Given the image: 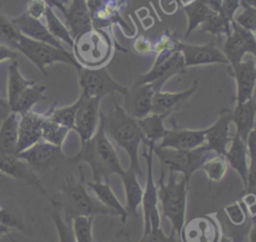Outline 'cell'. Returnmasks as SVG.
Listing matches in <instances>:
<instances>
[{"mask_svg": "<svg viewBox=\"0 0 256 242\" xmlns=\"http://www.w3.org/2000/svg\"><path fill=\"white\" fill-rule=\"evenodd\" d=\"M99 118L108 138L128 154L130 161L129 168L137 175H141L139 147L141 143L146 145V140L138 126L137 120L130 116L118 104L114 95L113 108L108 113L100 110Z\"/></svg>", "mask_w": 256, "mask_h": 242, "instance_id": "obj_1", "label": "cell"}, {"mask_svg": "<svg viewBox=\"0 0 256 242\" xmlns=\"http://www.w3.org/2000/svg\"><path fill=\"white\" fill-rule=\"evenodd\" d=\"M67 160L73 163H87L91 168L93 181L107 180L112 174L120 176L125 170L115 147L103 129L100 119L93 137L81 144L79 152L72 157H67Z\"/></svg>", "mask_w": 256, "mask_h": 242, "instance_id": "obj_2", "label": "cell"}, {"mask_svg": "<svg viewBox=\"0 0 256 242\" xmlns=\"http://www.w3.org/2000/svg\"><path fill=\"white\" fill-rule=\"evenodd\" d=\"M176 174L169 171L168 181H165V171L161 168V175L158 180V201L164 217L170 222L172 232L179 235L183 224L186 221L187 209V193L189 180L182 177L181 180H176Z\"/></svg>", "mask_w": 256, "mask_h": 242, "instance_id": "obj_3", "label": "cell"}, {"mask_svg": "<svg viewBox=\"0 0 256 242\" xmlns=\"http://www.w3.org/2000/svg\"><path fill=\"white\" fill-rule=\"evenodd\" d=\"M80 171V178H75L73 174L69 175L60 186L64 203L57 202L60 208L64 210V215L71 219L75 216L95 217L97 215H113L110 210L104 207L95 197L90 195L85 184L81 166Z\"/></svg>", "mask_w": 256, "mask_h": 242, "instance_id": "obj_4", "label": "cell"}, {"mask_svg": "<svg viewBox=\"0 0 256 242\" xmlns=\"http://www.w3.org/2000/svg\"><path fill=\"white\" fill-rule=\"evenodd\" d=\"M10 44L26 56L46 76V65H50L54 62H63L73 66L77 63L73 53L68 52L66 49H59L47 43L33 40L22 35L20 32Z\"/></svg>", "mask_w": 256, "mask_h": 242, "instance_id": "obj_5", "label": "cell"}, {"mask_svg": "<svg viewBox=\"0 0 256 242\" xmlns=\"http://www.w3.org/2000/svg\"><path fill=\"white\" fill-rule=\"evenodd\" d=\"M73 55L84 67H100L111 53V42L105 32L91 29L74 38Z\"/></svg>", "mask_w": 256, "mask_h": 242, "instance_id": "obj_6", "label": "cell"}, {"mask_svg": "<svg viewBox=\"0 0 256 242\" xmlns=\"http://www.w3.org/2000/svg\"><path fill=\"white\" fill-rule=\"evenodd\" d=\"M153 154L158 157L162 167L174 173H181L190 181L194 172L200 170L204 161L211 157L212 152L208 151L204 145L194 150H176L154 145Z\"/></svg>", "mask_w": 256, "mask_h": 242, "instance_id": "obj_7", "label": "cell"}, {"mask_svg": "<svg viewBox=\"0 0 256 242\" xmlns=\"http://www.w3.org/2000/svg\"><path fill=\"white\" fill-rule=\"evenodd\" d=\"M78 73L79 85L82 95L101 100L106 95H114L119 92L123 96L127 92V87L115 81L105 67L89 68L78 62L73 65Z\"/></svg>", "mask_w": 256, "mask_h": 242, "instance_id": "obj_8", "label": "cell"}, {"mask_svg": "<svg viewBox=\"0 0 256 242\" xmlns=\"http://www.w3.org/2000/svg\"><path fill=\"white\" fill-rule=\"evenodd\" d=\"M186 73L182 54L179 50L156 55V60L151 69L139 75L136 83L151 84L154 89L160 91L163 85L174 75Z\"/></svg>", "mask_w": 256, "mask_h": 242, "instance_id": "obj_9", "label": "cell"}, {"mask_svg": "<svg viewBox=\"0 0 256 242\" xmlns=\"http://www.w3.org/2000/svg\"><path fill=\"white\" fill-rule=\"evenodd\" d=\"M153 146H148V151H143L142 155L146 161V181L142 196V210L144 230L158 228L161 225V217L159 212L158 189L153 177Z\"/></svg>", "mask_w": 256, "mask_h": 242, "instance_id": "obj_10", "label": "cell"}, {"mask_svg": "<svg viewBox=\"0 0 256 242\" xmlns=\"http://www.w3.org/2000/svg\"><path fill=\"white\" fill-rule=\"evenodd\" d=\"M221 233L219 219L214 214H205L185 221L178 239L180 242H218Z\"/></svg>", "mask_w": 256, "mask_h": 242, "instance_id": "obj_11", "label": "cell"}, {"mask_svg": "<svg viewBox=\"0 0 256 242\" xmlns=\"http://www.w3.org/2000/svg\"><path fill=\"white\" fill-rule=\"evenodd\" d=\"M255 33L240 27L232 21L231 32L227 36L221 50L228 63L231 66L239 63L247 54L255 56Z\"/></svg>", "mask_w": 256, "mask_h": 242, "instance_id": "obj_12", "label": "cell"}, {"mask_svg": "<svg viewBox=\"0 0 256 242\" xmlns=\"http://www.w3.org/2000/svg\"><path fill=\"white\" fill-rule=\"evenodd\" d=\"M78 106L75 113L74 128L80 137L81 144L93 137L99 126L100 101L96 98L86 97L80 94L77 99Z\"/></svg>", "mask_w": 256, "mask_h": 242, "instance_id": "obj_13", "label": "cell"}, {"mask_svg": "<svg viewBox=\"0 0 256 242\" xmlns=\"http://www.w3.org/2000/svg\"><path fill=\"white\" fill-rule=\"evenodd\" d=\"M178 50L181 52L185 67L206 64H228L222 51L216 46L214 40L204 45H191L179 42Z\"/></svg>", "mask_w": 256, "mask_h": 242, "instance_id": "obj_14", "label": "cell"}, {"mask_svg": "<svg viewBox=\"0 0 256 242\" xmlns=\"http://www.w3.org/2000/svg\"><path fill=\"white\" fill-rule=\"evenodd\" d=\"M232 67L236 82V103H243L253 98L256 82V60L255 56L248 54Z\"/></svg>", "mask_w": 256, "mask_h": 242, "instance_id": "obj_15", "label": "cell"}, {"mask_svg": "<svg viewBox=\"0 0 256 242\" xmlns=\"http://www.w3.org/2000/svg\"><path fill=\"white\" fill-rule=\"evenodd\" d=\"M156 90L151 84L134 83L127 88L124 97V110L136 120L141 119L151 113L152 99Z\"/></svg>", "mask_w": 256, "mask_h": 242, "instance_id": "obj_16", "label": "cell"}, {"mask_svg": "<svg viewBox=\"0 0 256 242\" xmlns=\"http://www.w3.org/2000/svg\"><path fill=\"white\" fill-rule=\"evenodd\" d=\"M46 117L47 112L38 113L33 110L19 115L16 154L42 140V126Z\"/></svg>", "mask_w": 256, "mask_h": 242, "instance_id": "obj_17", "label": "cell"}, {"mask_svg": "<svg viewBox=\"0 0 256 242\" xmlns=\"http://www.w3.org/2000/svg\"><path fill=\"white\" fill-rule=\"evenodd\" d=\"M231 123V110L224 109L220 113L218 119L205 129L204 146L208 151L216 155L224 156L232 139L229 131Z\"/></svg>", "mask_w": 256, "mask_h": 242, "instance_id": "obj_18", "label": "cell"}, {"mask_svg": "<svg viewBox=\"0 0 256 242\" xmlns=\"http://www.w3.org/2000/svg\"><path fill=\"white\" fill-rule=\"evenodd\" d=\"M16 155L34 170L48 168L58 160L67 158L62 152L61 147H57L43 140H40L33 146Z\"/></svg>", "mask_w": 256, "mask_h": 242, "instance_id": "obj_19", "label": "cell"}, {"mask_svg": "<svg viewBox=\"0 0 256 242\" xmlns=\"http://www.w3.org/2000/svg\"><path fill=\"white\" fill-rule=\"evenodd\" d=\"M0 172L27 185L38 188L48 199L51 198L41 185L38 177L34 173V169L16 154H0Z\"/></svg>", "mask_w": 256, "mask_h": 242, "instance_id": "obj_20", "label": "cell"}, {"mask_svg": "<svg viewBox=\"0 0 256 242\" xmlns=\"http://www.w3.org/2000/svg\"><path fill=\"white\" fill-rule=\"evenodd\" d=\"M205 144V129L192 130L174 126L168 129L166 135L160 140L158 147L176 150H194Z\"/></svg>", "mask_w": 256, "mask_h": 242, "instance_id": "obj_21", "label": "cell"}, {"mask_svg": "<svg viewBox=\"0 0 256 242\" xmlns=\"http://www.w3.org/2000/svg\"><path fill=\"white\" fill-rule=\"evenodd\" d=\"M198 87V81L194 80L189 88L180 92L157 91L152 99L151 113L169 116L180 110L188 102Z\"/></svg>", "mask_w": 256, "mask_h": 242, "instance_id": "obj_22", "label": "cell"}, {"mask_svg": "<svg viewBox=\"0 0 256 242\" xmlns=\"http://www.w3.org/2000/svg\"><path fill=\"white\" fill-rule=\"evenodd\" d=\"M11 21L22 35L36 41L47 43L59 49H65L61 42L49 32L46 25L41 22L40 19H35L24 12L20 16L11 19Z\"/></svg>", "mask_w": 256, "mask_h": 242, "instance_id": "obj_23", "label": "cell"}, {"mask_svg": "<svg viewBox=\"0 0 256 242\" xmlns=\"http://www.w3.org/2000/svg\"><path fill=\"white\" fill-rule=\"evenodd\" d=\"M66 27L74 40L78 35L93 29V21L87 0H72L65 13Z\"/></svg>", "mask_w": 256, "mask_h": 242, "instance_id": "obj_24", "label": "cell"}, {"mask_svg": "<svg viewBox=\"0 0 256 242\" xmlns=\"http://www.w3.org/2000/svg\"><path fill=\"white\" fill-rule=\"evenodd\" d=\"M85 184L87 188L90 189L91 192L94 194V197L104 207L110 210L114 216L120 217L123 223L126 222V220L128 219V215L125 210V207L124 205L121 204V202L115 195L114 191L110 187L108 179L102 181H85Z\"/></svg>", "mask_w": 256, "mask_h": 242, "instance_id": "obj_25", "label": "cell"}, {"mask_svg": "<svg viewBox=\"0 0 256 242\" xmlns=\"http://www.w3.org/2000/svg\"><path fill=\"white\" fill-rule=\"evenodd\" d=\"M255 113L256 106L254 98L243 103H236V106L231 110V120L236 127L235 134L244 142L249 133L255 129Z\"/></svg>", "mask_w": 256, "mask_h": 242, "instance_id": "obj_26", "label": "cell"}, {"mask_svg": "<svg viewBox=\"0 0 256 242\" xmlns=\"http://www.w3.org/2000/svg\"><path fill=\"white\" fill-rule=\"evenodd\" d=\"M138 175L128 168L120 175L125 193V210L128 217H138V209L142 202L143 188L138 180Z\"/></svg>", "mask_w": 256, "mask_h": 242, "instance_id": "obj_27", "label": "cell"}, {"mask_svg": "<svg viewBox=\"0 0 256 242\" xmlns=\"http://www.w3.org/2000/svg\"><path fill=\"white\" fill-rule=\"evenodd\" d=\"M227 164L240 176L243 186L246 183V176L249 166V157L245 142L236 134L232 136L231 142L224 154Z\"/></svg>", "mask_w": 256, "mask_h": 242, "instance_id": "obj_28", "label": "cell"}, {"mask_svg": "<svg viewBox=\"0 0 256 242\" xmlns=\"http://www.w3.org/2000/svg\"><path fill=\"white\" fill-rule=\"evenodd\" d=\"M19 114L9 111L0 125V154H16Z\"/></svg>", "mask_w": 256, "mask_h": 242, "instance_id": "obj_29", "label": "cell"}, {"mask_svg": "<svg viewBox=\"0 0 256 242\" xmlns=\"http://www.w3.org/2000/svg\"><path fill=\"white\" fill-rule=\"evenodd\" d=\"M165 118L166 116L164 115L150 113L147 116L137 120L138 126L144 135L147 146L156 145L157 142H160V140L168 132V128H166L164 125Z\"/></svg>", "mask_w": 256, "mask_h": 242, "instance_id": "obj_30", "label": "cell"}, {"mask_svg": "<svg viewBox=\"0 0 256 242\" xmlns=\"http://www.w3.org/2000/svg\"><path fill=\"white\" fill-rule=\"evenodd\" d=\"M34 80L26 79L22 76L19 65L16 60H12L8 67V80H7V105L10 110L20 94L30 85L34 84Z\"/></svg>", "mask_w": 256, "mask_h": 242, "instance_id": "obj_31", "label": "cell"}, {"mask_svg": "<svg viewBox=\"0 0 256 242\" xmlns=\"http://www.w3.org/2000/svg\"><path fill=\"white\" fill-rule=\"evenodd\" d=\"M47 87L45 85L36 84V82L28 86L17 98L15 103L10 108V111L17 114H23L28 111H31L33 106L45 99V91Z\"/></svg>", "mask_w": 256, "mask_h": 242, "instance_id": "obj_32", "label": "cell"}, {"mask_svg": "<svg viewBox=\"0 0 256 242\" xmlns=\"http://www.w3.org/2000/svg\"><path fill=\"white\" fill-rule=\"evenodd\" d=\"M182 6L188 18L187 30L184 35L185 40L190 35V33L198 28L201 24H203L214 11H212L201 0H192L189 3L183 4Z\"/></svg>", "mask_w": 256, "mask_h": 242, "instance_id": "obj_33", "label": "cell"}, {"mask_svg": "<svg viewBox=\"0 0 256 242\" xmlns=\"http://www.w3.org/2000/svg\"><path fill=\"white\" fill-rule=\"evenodd\" d=\"M52 205L50 217L58 234L59 242H76L75 234L72 227V219L61 214V208L56 200L52 197L49 199Z\"/></svg>", "mask_w": 256, "mask_h": 242, "instance_id": "obj_34", "label": "cell"}, {"mask_svg": "<svg viewBox=\"0 0 256 242\" xmlns=\"http://www.w3.org/2000/svg\"><path fill=\"white\" fill-rule=\"evenodd\" d=\"M69 129L55 122L49 117L47 111V117L42 126V140L48 142L57 147H61L69 133Z\"/></svg>", "mask_w": 256, "mask_h": 242, "instance_id": "obj_35", "label": "cell"}, {"mask_svg": "<svg viewBox=\"0 0 256 242\" xmlns=\"http://www.w3.org/2000/svg\"><path fill=\"white\" fill-rule=\"evenodd\" d=\"M44 16H45V20H46L45 25H46L47 29L49 30V32L59 41L62 40L65 43H67L70 47H73L74 40L72 39L66 25H64L63 22L54 13L53 8L51 6L47 7Z\"/></svg>", "mask_w": 256, "mask_h": 242, "instance_id": "obj_36", "label": "cell"}, {"mask_svg": "<svg viewBox=\"0 0 256 242\" xmlns=\"http://www.w3.org/2000/svg\"><path fill=\"white\" fill-rule=\"evenodd\" d=\"M227 169L228 164L224 156L216 154L206 159L200 168L210 182L221 181L225 177Z\"/></svg>", "mask_w": 256, "mask_h": 242, "instance_id": "obj_37", "label": "cell"}, {"mask_svg": "<svg viewBox=\"0 0 256 242\" xmlns=\"http://www.w3.org/2000/svg\"><path fill=\"white\" fill-rule=\"evenodd\" d=\"M227 220V225L234 228H241L246 226L248 219L251 217L247 214L243 204L240 200L228 204L222 210ZM253 219V218H252ZM252 222V221H251ZM250 222V223H251Z\"/></svg>", "mask_w": 256, "mask_h": 242, "instance_id": "obj_38", "label": "cell"}, {"mask_svg": "<svg viewBox=\"0 0 256 242\" xmlns=\"http://www.w3.org/2000/svg\"><path fill=\"white\" fill-rule=\"evenodd\" d=\"M231 20L226 18L222 13L213 12L210 17L199 27L201 32H209L213 35L225 34L228 36L231 32Z\"/></svg>", "mask_w": 256, "mask_h": 242, "instance_id": "obj_39", "label": "cell"}, {"mask_svg": "<svg viewBox=\"0 0 256 242\" xmlns=\"http://www.w3.org/2000/svg\"><path fill=\"white\" fill-rule=\"evenodd\" d=\"M77 106H78L77 100L73 104L64 106V107H56V103H55L48 110L49 117L55 122L59 123L60 125L68 128L69 130H73Z\"/></svg>", "mask_w": 256, "mask_h": 242, "instance_id": "obj_40", "label": "cell"}, {"mask_svg": "<svg viewBox=\"0 0 256 242\" xmlns=\"http://www.w3.org/2000/svg\"><path fill=\"white\" fill-rule=\"evenodd\" d=\"M94 217L75 216L72 218V227L76 242H94L92 224Z\"/></svg>", "mask_w": 256, "mask_h": 242, "instance_id": "obj_41", "label": "cell"}, {"mask_svg": "<svg viewBox=\"0 0 256 242\" xmlns=\"http://www.w3.org/2000/svg\"><path fill=\"white\" fill-rule=\"evenodd\" d=\"M241 11L236 12L233 16L234 21L240 27L255 33L256 30V8L248 4H240Z\"/></svg>", "mask_w": 256, "mask_h": 242, "instance_id": "obj_42", "label": "cell"}, {"mask_svg": "<svg viewBox=\"0 0 256 242\" xmlns=\"http://www.w3.org/2000/svg\"><path fill=\"white\" fill-rule=\"evenodd\" d=\"M139 242H180L177 235L171 233L170 235L166 234L162 226L150 229L148 231H143V235Z\"/></svg>", "mask_w": 256, "mask_h": 242, "instance_id": "obj_43", "label": "cell"}, {"mask_svg": "<svg viewBox=\"0 0 256 242\" xmlns=\"http://www.w3.org/2000/svg\"><path fill=\"white\" fill-rule=\"evenodd\" d=\"M179 42L180 41H178L174 36L166 31L161 37L158 38L155 44H153V53L158 55L161 53L176 51L178 50Z\"/></svg>", "mask_w": 256, "mask_h": 242, "instance_id": "obj_44", "label": "cell"}, {"mask_svg": "<svg viewBox=\"0 0 256 242\" xmlns=\"http://www.w3.org/2000/svg\"><path fill=\"white\" fill-rule=\"evenodd\" d=\"M0 223L10 230H19L27 233L24 223L14 213L3 206H0Z\"/></svg>", "mask_w": 256, "mask_h": 242, "instance_id": "obj_45", "label": "cell"}, {"mask_svg": "<svg viewBox=\"0 0 256 242\" xmlns=\"http://www.w3.org/2000/svg\"><path fill=\"white\" fill-rule=\"evenodd\" d=\"M18 33L19 31L16 29L11 19L0 14V37L5 38L10 43Z\"/></svg>", "mask_w": 256, "mask_h": 242, "instance_id": "obj_46", "label": "cell"}, {"mask_svg": "<svg viewBox=\"0 0 256 242\" xmlns=\"http://www.w3.org/2000/svg\"><path fill=\"white\" fill-rule=\"evenodd\" d=\"M48 6L45 0H28L26 13L35 19H40L44 16Z\"/></svg>", "mask_w": 256, "mask_h": 242, "instance_id": "obj_47", "label": "cell"}, {"mask_svg": "<svg viewBox=\"0 0 256 242\" xmlns=\"http://www.w3.org/2000/svg\"><path fill=\"white\" fill-rule=\"evenodd\" d=\"M133 49L136 53L141 55L150 54L153 53V44L148 38L140 36L134 40Z\"/></svg>", "mask_w": 256, "mask_h": 242, "instance_id": "obj_48", "label": "cell"}, {"mask_svg": "<svg viewBox=\"0 0 256 242\" xmlns=\"http://www.w3.org/2000/svg\"><path fill=\"white\" fill-rule=\"evenodd\" d=\"M239 8L240 0H222V14L231 21Z\"/></svg>", "mask_w": 256, "mask_h": 242, "instance_id": "obj_49", "label": "cell"}, {"mask_svg": "<svg viewBox=\"0 0 256 242\" xmlns=\"http://www.w3.org/2000/svg\"><path fill=\"white\" fill-rule=\"evenodd\" d=\"M17 57V52L11 47L0 44V62L5 60H15Z\"/></svg>", "mask_w": 256, "mask_h": 242, "instance_id": "obj_50", "label": "cell"}, {"mask_svg": "<svg viewBox=\"0 0 256 242\" xmlns=\"http://www.w3.org/2000/svg\"><path fill=\"white\" fill-rule=\"evenodd\" d=\"M212 11L222 13V0H201Z\"/></svg>", "mask_w": 256, "mask_h": 242, "instance_id": "obj_51", "label": "cell"}, {"mask_svg": "<svg viewBox=\"0 0 256 242\" xmlns=\"http://www.w3.org/2000/svg\"><path fill=\"white\" fill-rule=\"evenodd\" d=\"M46 2H47V4L49 5V6H51L52 8L53 7H57L64 15H65V13H66V7L63 5V4H61L60 2H58L57 0H45Z\"/></svg>", "mask_w": 256, "mask_h": 242, "instance_id": "obj_52", "label": "cell"}, {"mask_svg": "<svg viewBox=\"0 0 256 242\" xmlns=\"http://www.w3.org/2000/svg\"><path fill=\"white\" fill-rule=\"evenodd\" d=\"M255 224L252 223L247 235H248V242H255Z\"/></svg>", "mask_w": 256, "mask_h": 242, "instance_id": "obj_53", "label": "cell"}, {"mask_svg": "<svg viewBox=\"0 0 256 242\" xmlns=\"http://www.w3.org/2000/svg\"><path fill=\"white\" fill-rule=\"evenodd\" d=\"M10 229L9 228H7L6 226H4V225H2L1 223H0V238L2 237V236H4V235H6V236H8L11 240H13L12 239V237L10 236Z\"/></svg>", "mask_w": 256, "mask_h": 242, "instance_id": "obj_54", "label": "cell"}, {"mask_svg": "<svg viewBox=\"0 0 256 242\" xmlns=\"http://www.w3.org/2000/svg\"><path fill=\"white\" fill-rule=\"evenodd\" d=\"M103 1H104V3H105L106 5H108V6L112 7V8H114V9H116L117 6H118V4H119V2H120L121 0H103Z\"/></svg>", "mask_w": 256, "mask_h": 242, "instance_id": "obj_55", "label": "cell"}, {"mask_svg": "<svg viewBox=\"0 0 256 242\" xmlns=\"http://www.w3.org/2000/svg\"><path fill=\"white\" fill-rule=\"evenodd\" d=\"M248 4L251 6H255V0H240V4Z\"/></svg>", "mask_w": 256, "mask_h": 242, "instance_id": "obj_56", "label": "cell"}, {"mask_svg": "<svg viewBox=\"0 0 256 242\" xmlns=\"http://www.w3.org/2000/svg\"><path fill=\"white\" fill-rule=\"evenodd\" d=\"M0 107L2 108H8V105H7V101L4 100V99H1L0 98ZM9 109V108H8Z\"/></svg>", "mask_w": 256, "mask_h": 242, "instance_id": "obj_57", "label": "cell"}, {"mask_svg": "<svg viewBox=\"0 0 256 242\" xmlns=\"http://www.w3.org/2000/svg\"><path fill=\"white\" fill-rule=\"evenodd\" d=\"M41 242H43V241H41Z\"/></svg>", "mask_w": 256, "mask_h": 242, "instance_id": "obj_58", "label": "cell"}]
</instances>
